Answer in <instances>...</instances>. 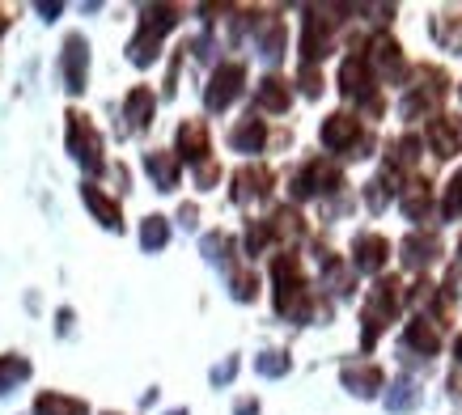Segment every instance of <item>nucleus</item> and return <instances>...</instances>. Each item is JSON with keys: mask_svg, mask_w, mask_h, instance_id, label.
<instances>
[{"mask_svg": "<svg viewBox=\"0 0 462 415\" xmlns=\"http://www.w3.org/2000/svg\"><path fill=\"white\" fill-rule=\"evenodd\" d=\"M242 81H246V69H242V64H221V69L212 72L208 94H204L208 111H225V106L242 94Z\"/></svg>", "mask_w": 462, "mask_h": 415, "instance_id": "f257e3e1", "label": "nucleus"}, {"mask_svg": "<svg viewBox=\"0 0 462 415\" xmlns=\"http://www.w3.org/2000/svg\"><path fill=\"white\" fill-rule=\"evenodd\" d=\"M69 152L81 161L89 174L102 170V157H98V136H94V127L85 124V115H69Z\"/></svg>", "mask_w": 462, "mask_h": 415, "instance_id": "f03ea898", "label": "nucleus"}, {"mask_svg": "<svg viewBox=\"0 0 462 415\" xmlns=\"http://www.w3.org/2000/svg\"><path fill=\"white\" fill-rule=\"evenodd\" d=\"M272 276H276V309H281V314H301V305H297V297H301L297 263L289 259V254H281L276 267H272Z\"/></svg>", "mask_w": 462, "mask_h": 415, "instance_id": "7ed1b4c3", "label": "nucleus"}, {"mask_svg": "<svg viewBox=\"0 0 462 415\" xmlns=\"http://www.w3.org/2000/svg\"><path fill=\"white\" fill-rule=\"evenodd\" d=\"M85 77H89V47H85L81 34H72V39L64 42V81H69L72 94L85 89Z\"/></svg>", "mask_w": 462, "mask_h": 415, "instance_id": "20e7f679", "label": "nucleus"}, {"mask_svg": "<svg viewBox=\"0 0 462 415\" xmlns=\"http://www.w3.org/2000/svg\"><path fill=\"white\" fill-rule=\"evenodd\" d=\"M144 170L153 174L157 191H174V187H179V161H174L170 152H149V157H144Z\"/></svg>", "mask_w": 462, "mask_h": 415, "instance_id": "39448f33", "label": "nucleus"}, {"mask_svg": "<svg viewBox=\"0 0 462 415\" xmlns=\"http://www.w3.org/2000/svg\"><path fill=\"white\" fill-rule=\"evenodd\" d=\"M352 140H356V119H348V115H331L327 124H322V144L327 149H348Z\"/></svg>", "mask_w": 462, "mask_h": 415, "instance_id": "423d86ee", "label": "nucleus"}, {"mask_svg": "<svg viewBox=\"0 0 462 415\" xmlns=\"http://www.w3.org/2000/svg\"><path fill=\"white\" fill-rule=\"evenodd\" d=\"M386 242H382L378 234H365V237H356V267L361 272H378L382 263H386Z\"/></svg>", "mask_w": 462, "mask_h": 415, "instance_id": "0eeeda50", "label": "nucleus"}, {"mask_svg": "<svg viewBox=\"0 0 462 415\" xmlns=\"http://www.w3.org/2000/svg\"><path fill=\"white\" fill-rule=\"evenodd\" d=\"M81 195H85V204H89V212H94L106 229H119V225H124V221H119V208H115L111 199L98 191V187H81Z\"/></svg>", "mask_w": 462, "mask_h": 415, "instance_id": "6e6552de", "label": "nucleus"}, {"mask_svg": "<svg viewBox=\"0 0 462 415\" xmlns=\"http://www.w3.org/2000/svg\"><path fill=\"white\" fill-rule=\"evenodd\" d=\"M179 149H182V157H191V161H204L208 157V132L199 124H187L179 132Z\"/></svg>", "mask_w": 462, "mask_h": 415, "instance_id": "1a4fd4ad", "label": "nucleus"}, {"mask_svg": "<svg viewBox=\"0 0 462 415\" xmlns=\"http://www.w3.org/2000/svg\"><path fill=\"white\" fill-rule=\"evenodd\" d=\"M263 140H267V127L259 119H246L242 127H234V149H242V152H259Z\"/></svg>", "mask_w": 462, "mask_h": 415, "instance_id": "9d476101", "label": "nucleus"}, {"mask_svg": "<svg viewBox=\"0 0 462 415\" xmlns=\"http://www.w3.org/2000/svg\"><path fill=\"white\" fill-rule=\"evenodd\" d=\"M127 119H132V127H144L153 119V94L149 89H132L127 94Z\"/></svg>", "mask_w": 462, "mask_h": 415, "instance_id": "9b49d317", "label": "nucleus"}, {"mask_svg": "<svg viewBox=\"0 0 462 415\" xmlns=\"http://www.w3.org/2000/svg\"><path fill=\"white\" fill-rule=\"evenodd\" d=\"M259 106H267V111H289V85L276 81V77H267V81L259 85Z\"/></svg>", "mask_w": 462, "mask_h": 415, "instance_id": "f8f14e48", "label": "nucleus"}, {"mask_svg": "<svg viewBox=\"0 0 462 415\" xmlns=\"http://www.w3.org/2000/svg\"><path fill=\"white\" fill-rule=\"evenodd\" d=\"M26 377H30V364L22 356H0V394H9Z\"/></svg>", "mask_w": 462, "mask_h": 415, "instance_id": "ddd939ff", "label": "nucleus"}, {"mask_svg": "<svg viewBox=\"0 0 462 415\" xmlns=\"http://www.w3.org/2000/svg\"><path fill=\"white\" fill-rule=\"evenodd\" d=\"M429 140H433V149L441 152V157H454V152H458V132H454V124H446V119H437V124L429 127Z\"/></svg>", "mask_w": 462, "mask_h": 415, "instance_id": "4468645a", "label": "nucleus"}, {"mask_svg": "<svg viewBox=\"0 0 462 415\" xmlns=\"http://www.w3.org/2000/svg\"><path fill=\"white\" fill-rule=\"evenodd\" d=\"M157 47H162V39H153V34H136V39H132V47H127V60H132V64H153L157 60Z\"/></svg>", "mask_w": 462, "mask_h": 415, "instance_id": "2eb2a0df", "label": "nucleus"}, {"mask_svg": "<svg viewBox=\"0 0 462 415\" xmlns=\"http://www.w3.org/2000/svg\"><path fill=\"white\" fill-rule=\"evenodd\" d=\"M34 411L39 415H85V407L81 402H72V399H60V394H39Z\"/></svg>", "mask_w": 462, "mask_h": 415, "instance_id": "dca6fc26", "label": "nucleus"}, {"mask_svg": "<svg viewBox=\"0 0 462 415\" xmlns=\"http://www.w3.org/2000/svg\"><path fill=\"white\" fill-rule=\"evenodd\" d=\"M166 237H170L166 217H149V221L141 225V246L144 250H162V246H166Z\"/></svg>", "mask_w": 462, "mask_h": 415, "instance_id": "f3484780", "label": "nucleus"}, {"mask_svg": "<svg viewBox=\"0 0 462 415\" xmlns=\"http://www.w3.org/2000/svg\"><path fill=\"white\" fill-rule=\"evenodd\" d=\"M339 81H344V94H365L369 89V77H365V60H356L352 56L348 64H344V72H339Z\"/></svg>", "mask_w": 462, "mask_h": 415, "instance_id": "a211bd4d", "label": "nucleus"}, {"mask_svg": "<svg viewBox=\"0 0 462 415\" xmlns=\"http://www.w3.org/2000/svg\"><path fill=\"white\" fill-rule=\"evenodd\" d=\"M407 344L420 347L424 356H433V352H437V331H429L424 322H411V327H407Z\"/></svg>", "mask_w": 462, "mask_h": 415, "instance_id": "6ab92c4d", "label": "nucleus"}, {"mask_svg": "<svg viewBox=\"0 0 462 415\" xmlns=\"http://www.w3.org/2000/svg\"><path fill=\"white\" fill-rule=\"evenodd\" d=\"M344 382H348V386H361L356 394H374V390L382 386V374L378 369H361V374H356V369H344Z\"/></svg>", "mask_w": 462, "mask_h": 415, "instance_id": "aec40b11", "label": "nucleus"}, {"mask_svg": "<svg viewBox=\"0 0 462 415\" xmlns=\"http://www.w3.org/2000/svg\"><path fill=\"white\" fill-rule=\"evenodd\" d=\"M263 182H267V174H263V170H242V174H238V199H251V195H263V191H267Z\"/></svg>", "mask_w": 462, "mask_h": 415, "instance_id": "412c9836", "label": "nucleus"}, {"mask_svg": "<svg viewBox=\"0 0 462 415\" xmlns=\"http://www.w3.org/2000/svg\"><path fill=\"white\" fill-rule=\"evenodd\" d=\"M411 402H416V386H411V382H394V394H386V407H391V411H407V407H411Z\"/></svg>", "mask_w": 462, "mask_h": 415, "instance_id": "4be33fe9", "label": "nucleus"}, {"mask_svg": "<svg viewBox=\"0 0 462 415\" xmlns=\"http://www.w3.org/2000/svg\"><path fill=\"white\" fill-rule=\"evenodd\" d=\"M259 374L263 377H284L289 374V356H284V352H263V356H259Z\"/></svg>", "mask_w": 462, "mask_h": 415, "instance_id": "5701e85b", "label": "nucleus"}, {"mask_svg": "<svg viewBox=\"0 0 462 415\" xmlns=\"http://www.w3.org/2000/svg\"><path fill=\"white\" fill-rule=\"evenodd\" d=\"M204 254H208L212 263H225V259H229V237H221V234L204 237Z\"/></svg>", "mask_w": 462, "mask_h": 415, "instance_id": "b1692460", "label": "nucleus"}, {"mask_svg": "<svg viewBox=\"0 0 462 415\" xmlns=\"http://www.w3.org/2000/svg\"><path fill=\"white\" fill-rule=\"evenodd\" d=\"M281 42H284L281 26H272V30L263 34V60H281Z\"/></svg>", "mask_w": 462, "mask_h": 415, "instance_id": "393cba45", "label": "nucleus"}, {"mask_svg": "<svg viewBox=\"0 0 462 415\" xmlns=\"http://www.w3.org/2000/svg\"><path fill=\"white\" fill-rule=\"evenodd\" d=\"M458 212H462V179H454L446 195V217H458Z\"/></svg>", "mask_w": 462, "mask_h": 415, "instance_id": "a878e982", "label": "nucleus"}, {"mask_svg": "<svg viewBox=\"0 0 462 415\" xmlns=\"http://www.w3.org/2000/svg\"><path fill=\"white\" fill-rule=\"evenodd\" d=\"M234 297H238V301H251V297H254V280L251 276H238V280H234Z\"/></svg>", "mask_w": 462, "mask_h": 415, "instance_id": "bb28decb", "label": "nucleus"}, {"mask_svg": "<svg viewBox=\"0 0 462 415\" xmlns=\"http://www.w3.org/2000/svg\"><path fill=\"white\" fill-rule=\"evenodd\" d=\"M234 369H238V360H225L221 369H212V382H217V386H221V382H229V377H234Z\"/></svg>", "mask_w": 462, "mask_h": 415, "instance_id": "cd10ccee", "label": "nucleus"}, {"mask_svg": "<svg viewBox=\"0 0 462 415\" xmlns=\"http://www.w3.org/2000/svg\"><path fill=\"white\" fill-rule=\"evenodd\" d=\"M39 14L47 17V22H56V14H60V5H39Z\"/></svg>", "mask_w": 462, "mask_h": 415, "instance_id": "c85d7f7f", "label": "nucleus"}, {"mask_svg": "<svg viewBox=\"0 0 462 415\" xmlns=\"http://www.w3.org/2000/svg\"><path fill=\"white\" fill-rule=\"evenodd\" d=\"M238 415H259V407H254V402H242Z\"/></svg>", "mask_w": 462, "mask_h": 415, "instance_id": "c756f323", "label": "nucleus"}, {"mask_svg": "<svg viewBox=\"0 0 462 415\" xmlns=\"http://www.w3.org/2000/svg\"><path fill=\"white\" fill-rule=\"evenodd\" d=\"M458 356H462V339H458Z\"/></svg>", "mask_w": 462, "mask_h": 415, "instance_id": "7c9ffc66", "label": "nucleus"}]
</instances>
